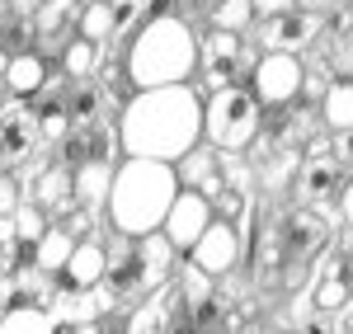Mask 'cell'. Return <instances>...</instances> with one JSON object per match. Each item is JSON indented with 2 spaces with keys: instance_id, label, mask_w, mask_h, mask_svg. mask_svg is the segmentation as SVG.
<instances>
[{
  "instance_id": "1",
  "label": "cell",
  "mask_w": 353,
  "mask_h": 334,
  "mask_svg": "<svg viewBox=\"0 0 353 334\" xmlns=\"http://www.w3.org/2000/svg\"><path fill=\"white\" fill-rule=\"evenodd\" d=\"M113 127H118L123 156H146V160L174 165L189 146L203 141V99L189 81L132 90V99L118 109Z\"/></svg>"
},
{
  "instance_id": "2",
  "label": "cell",
  "mask_w": 353,
  "mask_h": 334,
  "mask_svg": "<svg viewBox=\"0 0 353 334\" xmlns=\"http://www.w3.org/2000/svg\"><path fill=\"white\" fill-rule=\"evenodd\" d=\"M123 81L132 90H156V85L193 81L198 71V33L184 14H156L141 19L123 43Z\"/></svg>"
},
{
  "instance_id": "3",
  "label": "cell",
  "mask_w": 353,
  "mask_h": 334,
  "mask_svg": "<svg viewBox=\"0 0 353 334\" xmlns=\"http://www.w3.org/2000/svg\"><path fill=\"white\" fill-rule=\"evenodd\" d=\"M179 189L174 165L165 160H146V156H123L113 165L109 194H104V217L118 236H146L161 231V217L170 207V198Z\"/></svg>"
},
{
  "instance_id": "4",
  "label": "cell",
  "mask_w": 353,
  "mask_h": 334,
  "mask_svg": "<svg viewBox=\"0 0 353 334\" xmlns=\"http://www.w3.org/2000/svg\"><path fill=\"white\" fill-rule=\"evenodd\" d=\"M330 240V222L311 207H283L264 217V231L254 240V278L283 273V287H301L311 278V264L321 259Z\"/></svg>"
},
{
  "instance_id": "5",
  "label": "cell",
  "mask_w": 353,
  "mask_h": 334,
  "mask_svg": "<svg viewBox=\"0 0 353 334\" xmlns=\"http://www.w3.org/2000/svg\"><path fill=\"white\" fill-rule=\"evenodd\" d=\"M174 179L179 189H193L212 202V212L236 222L245 231L250 226V194H254V174L241 160V151H217L208 141L189 146L179 160H174Z\"/></svg>"
},
{
  "instance_id": "6",
  "label": "cell",
  "mask_w": 353,
  "mask_h": 334,
  "mask_svg": "<svg viewBox=\"0 0 353 334\" xmlns=\"http://www.w3.org/2000/svg\"><path fill=\"white\" fill-rule=\"evenodd\" d=\"M259 99L245 85H221L203 104V141L217 151H245L259 132Z\"/></svg>"
},
{
  "instance_id": "7",
  "label": "cell",
  "mask_w": 353,
  "mask_h": 334,
  "mask_svg": "<svg viewBox=\"0 0 353 334\" xmlns=\"http://www.w3.org/2000/svg\"><path fill=\"white\" fill-rule=\"evenodd\" d=\"M254 43L245 33H226V28H208L198 38V71L208 90H221V85H245L250 66H254Z\"/></svg>"
},
{
  "instance_id": "8",
  "label": "cell",
  "mask_w": 353,
  "mask_h": 334,
  "mask_svg": "<svg viewBox=\"0 0 353 334\" xmlns=\"http://www.w3.org/2000/svg\"><path fill=\"white\" fill-rule=\"evenodd\" d=\"M301 81H306L301 56L264 52V56H254V66H250V76H245V90L259 99V109H278V104H292L301 94Z\"/></svg>"
},
{
  "instance_id": "9",
  "label": "cell",
  "mask_w": 353,
  "mask_h": 334,
  "mask_svg": "<svg viewBox=\"0 0 353 334\" xmlns=\"http://www.w3.org/2000/svg\"><path fill=\"white\" fill-rule=\"evenodd\" d=\"M189 264L198 273H208V278H226V273H236L245 259V231L236 222H226V217H212V222L203 226V236L193 240L189 250Z\"/></svg>"
},
{
  "instance_id": "10",
  "label": "cell",
  "mask_w": 353,
  "mask_h": 334,
  "mask_svg": "<svg viewBox=\"0 0 353 334\" xmlns=\"http://www.w3.org/2000/svg\"><path fill=\"white\" fill-rule=\"evenodd\" d=\"M321 33H325V14L321 10H278V14H264L259 19V48L264 52H292L301 56L306 48H316L321 43Z\"/></svg>"
},
{
  "instance_id": "11",
  "label": "cell",
  "mask_w": 353,
  "mask_h": 334,
  "mask_svg": "<svg viewBox=\"0 0 353 334\" xmlns=\"http://www.w3.org/2000/svg\"><path fill=\"white\" fill-rule=\"evenodd\" d=\"M38 118H33V104L28 99H5L0 104V169H19L24 160L38 156Z\"/></svg>"
},
{
  "instance_id": "12",
  "label": "cell",
  "mask_w": 353,
  "mask_h": 334,
  "mask_svg": "<svg viewBox=\"0 0 353 334\" xmlns=\"http://www.w3.org/2000/svg\"><path fill=\"white\" fill-rule=\"evenodd\" d=\"M212 217H217V212H212V202H208L203 194L174 189V198H170V207H165V217H161V236L174 245V250H189Z\"/></svg>"
},
{
  "instance_id": "13",
  "label": "cell",
  "mask_w": 353,
  "mask_h": 334,
  "mask_svg": "<svg viewBox=\"0 0 353 334\" xmlns=\"http://www.w3.org/2000/svg\"><path fill=\"white\" fill-rule=\"evenodd\" d=\"M311 311H330V315H349V245H339V254L316 259V282L306 287Z\"/></svg>"
},
{
  "instance_id": "14",
  "label": "cell",
  "mask_w": 353,
  "mask_h": 334,
  "mask_svg": "<svg viewBox=\"0 0 353 334\" xmlns=\"http://www.w3.org/2000/svg\"><path fill=\"white\" fill-rule=\"evenodd\" d=\"M81 5L85 0H38L33 5V43H38V52L61 56V48L76 38Z\"/></svg>"
},
{
  "instance_id": "15",
  "label": "cell",
  "mask_w": 353,
  "mask_h": 334,
  "mask_svg": "<svg viewBox=\"0 0 353 334\" xmlns=\"http://www.w3.org/2000/svg\"><path fill=\"white\" fill-rule=\"evenodd\" d=\"M118 127L109 118L90 123V127H66V137L57 141V160L61 165H81V160H118Z\"/></svg>"
},
{
  "instance_id": "16",
  "label": "cell",
  "mask_w": 353,
  "mask_h": 334,
  "mask_svg": "<svg viewBox=\"0 0 353 334\" xmlns=\"http://www.w3.org/2000/svg\"><path fill=\"white\" fill-rule=\"evenodd\" d=\"M48 315H52V325H76V320H94V315H109L113 302L109 292L94 282V287H52V297H48Z\"/></svg>"
},
{
  "instance_id": "17",
  "label": "cell",
  "mask_w": 353,
  "mask_h": 334,
  "mask_svg": "<svg viewBox=\"0 0 353 334\" xmlns=\"http://www.w3.org/2000/svg\"><path fill=\"white\" fill-rule=\"evenodd\" d=\"M61 104H66L71 127H90V123H99V118H109L118 109V99H113V90L104 81H66Z\"/></svg>"
},
{
  "instance_id": "18",
  "label": "cell",
  "mask_w": 353,
  "mask_h": 334,
  "mask_svg": "<svg viewBox=\"0 0 353 334\" xmlns=\"http://www.w3.org/2000/svg\"><path fill=\"white\" fill-rule=\"evenodd\" d=\"M52 273H43V269H33V264H19V269H10L5 278H0V311L10 306H48V297H52Z\"/></svg>"
},
{
  "instance_id": "19",
  "label": "cell",
  "mask_w": 353,
  "mask_h": 334,
  "mask_svg": "<svg viewBox=\"0 0 353 334\" xmlns=\"http://www.w3.org/2000/svg\"><path fill=\"white\" fill-rule=\"evenodd\" d=\"M99 278H104V245L94 236H85L66 254V264L57 269V287H94Z\"/></svg>"
},
{
  "instance_id": "20",
  "label": "cell",
  "mask_w": 353,
  "mask_h": 334,
  "mask_svg": "<svg viewBox=\"0 0 353 334\" xmlns=\"http://www.w3.org/2000/svg\"><path fill=\"white\" fill-rule=\"evenodd\" d=\"M132 254H137V264H141V273H146V287L156 292L161 282H170V273L179 269L174 264V245L165 240L161 231H146V236H132Z\"/></svg>"
},
{
  "instance_id": "21",
  "label": "cell",
  "mask_w": 353,
  "mask_h": 334,
  "mask_svg": "<svg viewBox=\"0 0 353 334\" xmlns=\"http://www.w3.org/2000/svg\"><path fill=\"white\" fill-rule=\"evenodd\" d=\"M118 160H81L71 165V202L90 207V212H104V194H109V179Z\"/></svg>"
},
{
  "instance_id": "22",
  "label": "cell",
  "mask_w": 353,
  "mask_h": 334,
  "mask_svg": "<svg viewBox=\"0 0 353 334\" xmlns=\"http://www.w3.org/2000/svg\"><path fill=\"white\" fill-rule=\"evenodd\" d=\"M43 81H48V56L43 52H10V61H5V90L14 94V99H33L38 90H43Z\"/></svg>"
},
{
  "instance_id": "23",
  "label": "cell",
  "mask_w": 353,
  "mask_h": 334,
  "mask_svg": "<svg viewBox=\"0 0 353 334\" xmlns=\"http://www.w3.org/2000/svg\"><path fill=\"white\" fill-rule=\"evenodd\" d=\"M71 250H76V236H71V231H66L61 222H52L48 231H43V236H38V245L28 250V264L57 278V269L66 264V254H71Z\"/></svg>"
},
{
  "instance_id": "24",
  "label": "cell",
  "mask_w": 353,
  "mask_h": 334,
  "mask_svg": "<svg viewBox=\"0 0 353 334\" xmlns=\"http://www.w3.org/2000/svg\"><path fill=\"white\" fill-rule=\"evenodd\" d=\"M57 61H61V76H66V81H94V71H99V61H104V48H94V43H85V38H71Z\"/></svg>"
},
{
  "instance_id": "25",
  "label": "cell",
  "mask_w": 353,
  "mask_h": 334,
  "mask_svg": "<svg viewBox=\"0 0 353 334\" xmlns=\"http://www.w3.org/2000/svg\"><path fill=\"white\" fill-rule=\"evenodd\" d=\"M321 118H325L330 132H349L353 127V85L334 81L321 90Z\"/></svg>"
},
{
  "instance_id": "26",
  "label": "cell",
  "mask_w": 353,
  "mask_h": 334,
  "mask_svg": "<svg viewBox=\"0 0 353 334\" xmlns=\"http://www.w3.org/2000/svg\"><path fill=\"white\" fill-rule=\"evenodd\" d=\"M109 33H113V0H85L81 19H76V38L94 43V48H109Z\"/></svg>"
},
{
  "instance_id": "27",
  "label": "cell",
  "mask_w": 353,
  "mask_h": 334,
  "mask_svg": "<svg viewBox=\"0 0 353 334\" xmlns=\"http://www.w3.org/2000/svg\"><path fill=\"white\" fill-rule=\"evenodd\" d=\"M203 10H208V24L226 28V33H245L254 24V5L250 0H203Z\"/></svg>"
},
{
  "instance_id": "28",
  "label": "cell",
  "mask_w": 353,
  "mask_h": 334,
  "mask_svg": "<svg viewBox=\"0 0 353 334\" xmlns=\"http://www.w3.org/2000/svg\"><path fill=\"white\" fill-rule=\"evenodd\" d=\"M0 334H57V325L43 306H10L0 311Z\"/></svg>"
},
{
  "instance_id": "29",
  "label": "cell",
  "mask_w": 353,
  "mask_h": 334,
  "mask_svg": "<svg viewBox=\"0 0 353 334\" xmlns=\"http://www.w3.org/2000/svg\"><path fill=\"white\" fill-rule=\"evenodd\" d=\"M165 297H170V282H161L156 292H146V297H141L146 306H132V315H128V325H123V334H161Z\"/></svg>"
},
{
  "instance_id": "30",
  "label": "cell",
  "mask_w": 353,
  "mask_h": 334,
  "mask_svg": "<svg viewBox=\"0 0 353 334\" xmlns=\"http://www.w3.org/2000/svg\"><path fill=\"white\" fill-rule=\"evenodd\" d=\"M10 222H14V236H19V245H24V259H28V250L38 245V236L52 226V217H48L43 207H33L28 198H19V207L10 212Z\"/></svg>"
},
{
  "instance_id": "31",
  "label": "cell",
  "mask_w": 353,
  "mask_h": 334,
  "mask_svg": "<svg viewBox=\"0 0 353 334\" xmlns=\"http://www.w3.org/2000/svg\"><path fill=\"white\" fill-rule=\"evenodd\" d=\"M19 264H24V245H19V236H14V222L0 217V278H5L10 269H19Z\"/></svg>"
},
{
  "instance_id": "32",
  "label": "cell",
  "mask_w": 353,
  "mask_h": 334,
  "mask_svg": "<svg viewBox=\"0 0 353 334\" xmlns=\"http://www.w3.org/2000/svg\"><path fill=\"white\" fill-rule=\"evenodd\" d=\"M57 334H123V320H118V311H109V315H94V320H76V325H61Z\"/></svg>"
},
{
  "instance_id": "33",
  "label": "cell",
  "mask_w": 353,
  "mask_h": 334,
  "mask_svg": "<svg viewBox=\"0 0 353 334\" xmlns=\"http://www.w3.org/2000/svg\"><path fill=\"white\" fill-rule=\"evenodd\" d=\"M301 334H344V315H330V311H311L301 320Z\"/></svg>"
},
{
  "instance_id": "34",
  "label": "cell",
  "mask_w": 353,
  "mask_h": 334,
  "mask_svg": "<svg viewBox=\"0 0 353 334\" xmlns=\"http://www.w3.org/2000/svg\"><path fill=\"white\" fill-rule=\"evenodd\" d=\"M19 179H14V169H0V217H10L14 207H19Z\"/></svg>"
},
{
  "instance_id": "35",
  "label": "cell",
  "mask_w": 353,
  "mask_h": 334,
  "mask_svg": "<svg viewBox=\"0 0 353 334\" xmlns=\"http://www.w3.org/2000/svg\"><path fill=\"white\" fill-rule=\"evenodd\" d=\"M156 14H179V0H141V19H156Z\"/></svg>"
},
{
  "instance_id": "36",
  "label": "cell",
  "mask_w": 353,
  "mask_h": 334,
  "mask_svg": "<svg viewBox=\"0 0 353 334\" xmlns=\"http://www.w3.org/2000/svg\"><path fill=\"white\" fill-rule=\"evenodd\" d=\"M254 5V14H278V10H292L297 0H250Z\"/></svg>"
},
{
  "instance_id": "37",
  "label": "cell",
  "mask_w": 353,
  "mask_h": 334,
  "mask_svg": "<svg viewBox=\"0 0 353 334\" xmlns=\"http://www.w3.org/2000/svg\"><path fill=\"white\" fill-rule=\"evenodd\" d=\"M5 5H10L14 14H33V5H38V0H5Z\"/></svg>"
},
{
  "instance_id": "38",
  "label": "cell",
  "mask_w": 353,
  "mask_h": 334,
  "mask_svg": "<svg viewBox=\"0 0 353 334\" xmlns=\"http://www.w3.org/2000/svg\"><path fill=\"white\" fill-rule=\"evenodd\" d=\"M250 334H288V330H250Z\"/></svg>"
}]
</instances>
